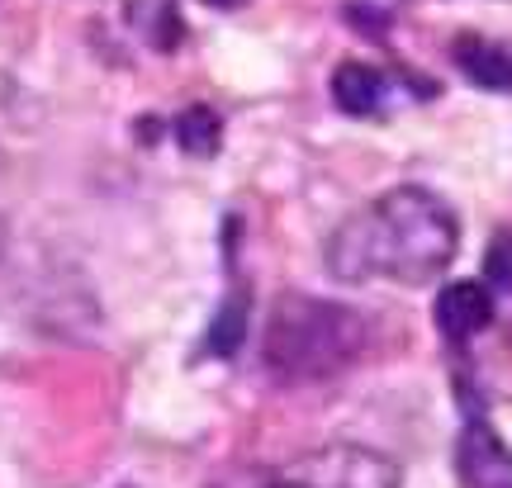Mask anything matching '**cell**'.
<instances>
[{
    "mask_svg": "<svg viewBox=\"0 0 512 488\" xmlns=\"http://www.w3.org/2000/svg\"><path fill=\"white\" fill-rule=\"evenodd\" d=\"M460 247V223L451 204L422 185H394L370 199L361 214L342 218L328 237V271L342 285L394 280L432 285Z\"/></svg>",
    "mask_w": 512,
    "mask_h": 488,
    "instance_id": "6da1fadb",
    "label": "cell"
},
{
    "mask_svg": "<svg viewBox=\"0 0 512 488\" xmlns=\"http://www.w3.org/2000/svg\"><path fill=\"white\" fill-rule=\"evenodd\" d=\"M370 342V323L347 304L285 294L266 318L261 365L280 384H323L361 361Z\"/></svg>",
    "mask_w": 512,
    "mask_h": 488,
    "instance_id": "7a4b0ae2",
    "label": "cell"
},
{
    "mask_svg": "<svg viewBox=\"0 0 512 488\" xmlns=\"http://www.w3.org/2000/svg\"><path fill=\"white\" fill-rule=\"evenodd\" d=\"M399 465L380 451L366 446H323V451H304L285 460V465H266V470H238L209 488H399Z\"/></svg>",
    "mask_w": 512,
    "mask_h": 488,
    "instance_id": "3957f363",
    "label": "cell"
},
{
    "mask_svg": "<svg viewBox=\"0 0 512 488\" xmlns=\"http://www.w3.org/2000/svg\"><path fill=\"white\" fill-rule=\"evenodd\" d=\"M456 470L465 488H512V446L484 417H470L456 441Z\"/></svg>",
    "mask_w": 512,
    "mask_h": 488,
    "instance_id": "277c9868",
    "label": "cell"
},
{
    "mask_svg": "<svg viewBox=\"0 0 512 488\" xmlns=\"http://www.w3.org/2000/svg\"><path fill=\"white\" fill-rule=\"evenodd\" d=\"M432 323H437L441 342L465 346L475 332H484L494 323V294H489V285H475V280L446 285L437 294V304H432Z\"/></svg>",
    "mask_w": 512,
    "mask_h": 488,
    "instance_id": "5b68a950",
    "label": "cell"
},
{
    "mask_svg": "<svg viewBox=\"0 0 512 488\" xmlns=\"http://www.w3.org/2000/svg\"><path fill=\"white\" fill-rule=\"evenodd\" d=\"M394 91H399V76L380 72L370 62H342L332 72V100L351 119H384V105Z\"/></svg>",
    "mask_w": 512,
    "mask_h": 488,
    "instance_id": "8992f818",
    "label": "cell"
},
{
    "mask_svg": "<svg viewBox=\"0 0 512 488\" xmlns=\"http://www.w3.org/2000/svg\"><path fill=\"white\" fill-rule=\"evenodd\" d=\"M451 62L460 67V76L470 86H484V91H512V53L498 48L479 34H460L451 43Z\"/></svg>",
    "mask_w": 512,
    "mask_h": 488,
    "instance_id": "52a82bcc",
    "label": "cell"
},
{
    "mask_svg": "<svg viewBox=\"0 0 512 488\" xmlns=\"http://www.w3.org/2000/svg\"><path fill=\"white\" fill-rule=\"evenodd\" d=\"M247 318H252V299H247V290L238 285V290L223 299L219 313H214L209 332H204V351H209V356H233V351L247 342Z\"/></svg>",
    "mask_w": 512,
    "mask_h": 488,
    "instance_id": "ba28073f",
    "label": "cell"
},
{
    "mask_svg": "<svg viewBox=\"0 0 512 488\" xmlns=\"http://www.w3.org/2000/svg\"><path fill=\"white\" fill-rule=\"evenodd\" d=\"M176 143L190 152V157H214L223 143V119L209 105H190L176 119Z\"/></svg>",
    "mask_w": 512,
    "mask_h": 488,
    "instance_id": "9c48e42d",
    "label": "cell"
},
{
    "mask_svg": "<svg viewBox=\"0 0 512 488\" xmlns=\"http://www.w3.org/2000/svg\"><path fill=\"white\" fill-rule=\"evenodd\" d=\"M484 266H489V280H494V285L512 290V228H503V233L489 242V256H484Z\"/></svg>",
    "mask_w": 512,
    "mask_h": 488,
    "instance_id": "30bf717a",
    "label": "cell"
},
{
    "mask_svg": "<svg viewBox=\"0 0 512 488\" xmlns=\"http://www.w3.org/2000/svg\"><path fill=\"white\" fill-rule=\"evenodd\" d=\"M204 5H219V10H228V5H242V0H204Z\"/></svg>",
    "mask_w": 512,
    "mask_h": 488,
    "instance_id": "8fae6325",
    "label": "cell"
}]
</instances>
